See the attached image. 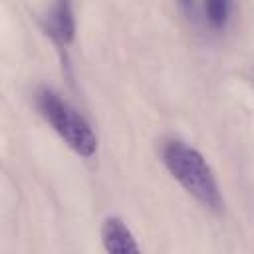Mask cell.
Returning a JSON list of instances; mask_svg holds the SVG:
<instances>
[{
	"instance_id": "obj_4",
	"label": "cell",
	"mask_w": 254,
	"mask_h": 254,
	"mask_svg": "<svg viewBox=\"0 0 254 254\" xmlns=\"http://www.w3.org/2000/svg\"><path fill=\"white\" fill-rule=\"evenodd\" d=\"M101 240H103L105 250L113 252V254H135V252H139V244L135 242L131 230L117 216L105 218V222L101 226Z\"/></svg>"
},
{
	"instance_id": "obj_5",
	"label": "cell",
	"mask_w": 254,
	"mask_h": 254,
	"mask_svg": "<svg viewBox=\"0 0 254 254\" xmlns=\"http://www.w3.org/2000/svg\"><path fill=\"white\" fill-rule=\"evenodd\" d=\"M204 14L214 30H222L230 20L232 0H204Z\"/></svg>"
},
{
	"instance_id": "obj_6",
	"label": "cell",
	"mask_w": 254,
	"mask_h": 254,
	"mask_svg": "<svg viewBox=\"0 0 254 254\" xmlns=\"http://www.w3.org/2000/svg\"><path fill=\"white\" fill-rule=\"evenodd\" d=\"M177 4H179V8L187 16H192V12H194V0H177Z\"/></svg>"
},
{
	"instance_id": "obj_3",
	"label": "cell",
	"mask_w": 254,
	"mask_h": 254,
	"mask_svg": "<svg viewBox=\"0 0 254 254\" xmlns=\"http://www.w3.org/2000/svg\"><path fill=\"white\" fill-rule=\"evenodd\" d=\"M46 34L60 46H69L75 38V18L71 0H54L46 18H44Z\"/></svg>"
},
{
	"instance_id": "obj_2",
	"label": "cell",
	"mask_w": 254,
	"mask_h": 254,
	"mask_svg": "<svg viewBox=\"0 0 254 254\" xmlns=\"http://www.w3.org/2000/svg\"><path fill=\"white\" fill-rule=\"evenodd\" d=\"M36 107L54 131L81 157H91L97 151V137L87 119L73 109L60 93L42 87L36 93Z\"/></svg>"
},
{
	"instance_id": "obj_1",
	"label": "cell",
	"mask_w": 254,
	"mask_h": 254,
	"mask_svg": "<svg viewBox=\"0 0 254 254\" xmlns=\"http://www.w3.org/2000/svg\"><path fill=\"white\" fill-rule=\"evenodd\" d=\"M163 163L169 173L183 185L187 192H190L198 202L212 210H220L222 196L216 185V179L206 165L204 157L190 145L179 139H169L163 145Z\"/></svg>"
}]
</instances>
